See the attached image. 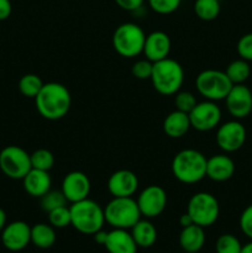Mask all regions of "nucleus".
Wrapping results in <instances>:
<instances>
[{
	"instance_id": "26",
	"label": "nucleus",
	"mask_w": 252,
	"mask_h": 253,
	"mask_svg": "<svg viewBox=\"0 0 252 253\" xmlns=\"http://www.w3.org/2000/svg\"><path fill=\"white\" fill-rule=\"evenodd\" d=\"M219 0H195L194 12L203 21H212L220 14Z\"/></svg>"
},
{
	"instance_id": "4",
	"label": "nucleus",
	"mask_w": 252,
	"mask_h": 253,
	"mask_svg": "<svg viewBox=\"0 0 252 253\" xmlns=\"http://www.w3.org/2000/svg\"><path fill=\"white\" fill-rule=\"evenodd\" d=\"M71 210V225L78 232L84 235H94L103 229L105 224L104 209L94 200L86 199L73 203Z\"/></svg>"
},
{
	"instance_id": "21",
	"label": "nucleus",
	"mask_w": 252,
	"mask_h": 253,
	"mask_svg": "<svg viewBox=\"0 0 252 253\" xmlns=\"http://www.w3.org/2000/svg\"><path fill=\"white\" fill-rule=\"evenodd\" d=\"M204 227L192 224L187 227H182L179 234L180 249L184 252H200L205 245Z\"/></svg>"
},
{
	"instance_id": "41",
	"label": "nucleus",
	"mask_w": 252,
	"mask_h": 253,
	"mask_svg": "<svg viewBox=\"0 0 252 253\" xmlns=\"http://www.w3.org/2000/svg\"><path fill=\"white\" fill-rule=\"evenodd\" d=\"M6 226V214H5L4 210L0 208V234L4 230V227Z\"/></svg>"
},
{
	"instance_id": "25",
	"label": "nucleus",
	"mask_w": 252,
	"mask_h": 253,
	"mask_svg": "<svg viewBox=\"0 0 252 253\" xmlns=\"http://www.w3.org/2000/svg\"><path fill=\"white\" fill-rule=\"evenodd\" d=\"M225 73H226V76L229 77V79L234 85L235 84H245V82L251 76V67H250L249 62L239 58L232 61L226 67Z\"/></svg>"
},
{
	"instance_id": "1",
	"label": "nucleus",
	"mask_w": 252,
	"mask_h": 253,
	"mask_svg": "<svg viewBox=\"0 0 252 253\" xmlns=\"http://www.w3.org/2000/svg\"><path fill=\"white\" fill-rule=\"evenodd\" d=\"M35 104L40 115L46 120H59L68 114L72 105V96L63 84L51 82L43 84L35 98Z\"/></svg>"
},
{
	"instance_id": "39",
	"label": "nucleus",
	"mask_w": 252,
	"mask_h": 253,
	"mask_svg": "<svg viewBox=\"0 0 252 253\" xmlns=\"http://www.w3.org/2000/svg\"><path fill=\"white\" fill-rule=\"evenodd\" d=\"M93 236H94V241H95L96 244L104 246V245H105V241H106V237H108V232L104 231V230L101 229V230H99L98 232H95Z\"/></svg>"
},
{
	"instance_id": "17",
	"label": "nucleus",
	"mask_w": 252,
	"mask_h": 253,
	"mask_svg": "<svg viewBox=\"0 0 252 253\" xmlns=\"http://www.w3.org/2000/svg\"><path fill=\"white\" fill-rule=\"evenodd\" d=\"M172 42L169 36L163 31H153L146 36L143 52L146 58L151 62H158L167 58L170 52Z\"/></svg>"
},
{
	"instance_id": "3",
	"label": "nucleus",
	"mask_w": 252,
	"mask_h": 253,
	"mask_svg": "<svg viewBox=\"0 0 252 253\" xmlns=\"http://www.w3.org/2000/svg\"><path fill=\"white\" fill-rule=\"evenodd\" d=\"M150 81L161 95H174L180 90L184 82V69L179 62L172 58H165L153 63L152 76Z\"/></svg>"
},
{
	"instance_id": "40",
	"label": "nucleus",
	"mask_w": 252,
	"mask_h": 253,
	"mask_svg": "<svg viewBox=\"0 0 252 253\" xmlns=\"http://www.w3.org/2000/svg\"><path fill=\"white\" fill-rule=\"evenodd\" d=\"M179 224L182 227H187V226H189V225L194 224V222H193L190 215L188 214V212H185V214H183L182 216L179 217Z\"/></svg>"
},
{
	"instance_id": "36",
	"label": "nucleus",
	"mask_w": 252,
	"mask_h": 253,
	"mask_svg": "<svg viewBox=\"0 0 252 253\" xmlns=\"http://www.w3.org/2000/svg\"><path fill=\"white\" fill-rule=\"evenodd\" d=\"M240 229L242 234L252 240V204L249 205L240 215Z\"/></svg>"
},
{
	"instance_id": "27",
	"label": "nucleus",
	"mask_w": 252,
	"mask_h": 253,
	"mask_svg": "<svg viewBox=\"0 0 252 253\" xmlns=\"http://www.w3.org/2000/svg\"><path fill=\"white\" fill-rule=\"evenodd\" d=\"M43 82L37 74H25L19 81V90L26 98H36L43 86Z\"/></svg>"
},
{
	"instance_id": "23",
	"label": "nucleus",
	"mask_w": 252,
	"mask_h": 253,
	"mask_svg": "<svg viewBox=\"0 0 252 253\" xmlns=\"http://www.w3.org/2000/svg\"><path fill=\"white\" fill-rule=\"evenodd\" d=\"M130 230L137 247L148 249L157 241V229L150 220L140 219Z\"/></svg>"
},
{
	"instance_id": "12",
	"label": "nucleus",
	"mask_w": 252,
	"mask_h": 253,
	"mask_svg": "<svg viewBox=\"0 0 252 253\" xmlns=\"http://www.w3.org/2000/svg\"><path fill=\"white\" fill-rule=\"evenodd\" d=\"M136 203L142 216L153 219L165 211L167 207V192L161 185L151 184L138 194Z\"/></svg>"
},
{
	"instance_id": "35",
	"label": "nucleus",
	"mask_w": 252,
	"mask_h": 253,
	"mask_svg": "<svg viewBox=\"0 0 252 253\" xmlns=\"http://www.w3.org/2000/svg\"><path fill=\"white\" fill-rule=\"evenodd\" d=\"M236 49L240 58L247 62H252V32H249V34L240 37Z\"/></svg>"
},
{
	"instance_id": "37",
	"label": "nucleus",
	"mask_w": 252,
	"mask_h": 253,
	"mask_svg": "<svg viewBox=\"0 0 252 253\" xmlns=\"http://www.w3.org/2000/svg\"><path fill=\"white\" fill-rule=\"evenodd\" d=\"M145 0H115L116 5L126 11H135L142 6Z\"/></svg>"
},
{
	"instance_id": "28",
	"label": "nucleus",
	"mask_w": 252,
	"mask_h": 253,
	"mask_svg": "<svg viewBox=\"0 0 252 253\" xmlns=\"http://www.w3.org/2000/svg\"><path fill=\"white\" fill-rule=\"evenodd\" d=\"M30 160H31V167L35 169L49 172V169L54 166L53 153L47 148H39V150L34 151L30 155Z\"/></svg>"
},
{
	"instance_id": "38",
	"label": "nucleus",
	"mask_w": 252,
	"mask_h": 253,
	"mask_svg": "<svg viewBox=\"0 0 252 253\" xmlns=\"http://www.w3.org/2000/svg\"><path fill=\"white\" fill-rule=\"evenodd\" d=\"M12 5L10 0H0V21H4L11 15Z\"/></svg>"
},
{
	"instance_id": "2",
	"label": "nucleus",
	"mask_w": 252,
	"mask_h": 253,
	"mask_svg": "<svg viewBox=\"0 0 252 253\" xmlns=\"http://www.w3.org/2000/svg\"><path fill=\"white\" fill-rule=\"evenodd\" d=\"M208 158L200 151L185 148L173 157L172 173L183 184H195L207 177Z\"/></svg>"
},
{
	"instance_id": "6",
	"label": "nucleus",
	"mask_w": 252,
	"mask_h": 253,
	"mask_svg": "<svg viewBox=\"0 0 252 253\" xmlns=\"http://www.w3.org/2000/svg\"><path fill=\"white\" fill-rule=\"evenodd\" d=\"M146 34L133 22H125L116 27L113 34V47L118 54L133 58L143 52Z\"/></svg>"
},
{
	"instance_id": "9",
	"label": "nucleus",
	"mask_w": 252,
	"mask_h": 253,
	"mask_svg": "<svg viewBox=\"0 0 252 253\" xmlns=\"http://www.w3.org/2000/svg\"><path fill=\"white\" fill-rule=\"evenodd\" d=\"M31 168L30 153L20 146H6L0 151V169L10 179L22 180Z\"/></svg>"
},
{
	"instance_id": "20",
	"label": "nucleus",
	"mask_w": 252,
	"mask_h": 253,
	"mask_svg": "<svg viewBox=\"0 0 252 253\" xmlns=\"http://www.w3.org/2000/svg\"><path fill=\"white\" fill-rule=\"evenodd\" d=\"M104 247L109 253H137L138 249L131 232L124 229L109 231Z\"/></svg>"
},
{
	"instance_id": "29",
	"label": "nucleus",
	"mask_w": 252,
	"mask_h": 253,
	"mask_svg": "<svg viewBox=\"0 0 252 253\" xmlns=\"http://www.w3.org/2000/svg\"><path fill=\"white\" fill-rule=\"evenodd\" d=\"M241 249L242 245L240 240L231 234H222L217 237L215 244L216 253H241Z\"/></svg>"
},
{
	"instance_id": "5",
	"label": "nucleus",
	"mask_w": 252,
	"mask_h": 253,
	"mask_svg": "<svg viewBox=\"0 0 252 253\" xmlns=\"http://www.w3.org/2000/svg\"><path fill=\"white\" fill-rule=\"evenodd\" d=\"M104 215L105 222L113 229L124 230H130L142 216L132 197L113 198L104 208Z\"/></svg>"
},
{
	"instance_id": "24",
	"label": "nucleus",
	"mask_w": 252,
	"mask_h": 253,
	"mask_svg": "<svg viewBox=\"0 0 252 253\" xmlns=\"http://www.w3.org/2000/svg\"><path fill=\"white\" fill-rule=\"evenodd\" d=\"M56 240V230L51 224L40 222V224L34 225L31 227V242L39 249H49V247L53 246Z\"/></svg>"
},
{
	"instance_id": "34",
	"label": "nucleus",
	"mask_w": 252,
	"mask_h": 253,
	"mask_svg": "<svg viewBox=\"0 0 252 253\" xmlns=\"http://www.w3.org/2000/svg\"><path fill=\"white\" fill-rule=\"evenodd\" d=\"M152 69H153V62L148 61L147 58L140 59L136 61L135 63L131 67V73L135 77L136 79L140 81H145V79H150L152 76Z\"/></svg>"
},
{
	"instance_id": "42",
	"label": "nucleus",
	"mask_w": 252,
	"mask_h": 253,
	"mask_svg": "<svg viewBox=\"0 0 252 253\" xmlns=\"http://www.w3.org/2000/svg\"><path fill=\"white\" fill-rule=\"evenodd\" d=\"M241 253H252V240L246 245H242Z\"/></svg>"
},
{
	"instance_id": "16",
	"label": "nucleus",
	"mask_w": 252,
	"mask_h": 253,
	"mask_svg": "<svg viewBox=\"0 0 252 253\" xmlns=\"http://www.w3.org/2000/svg\"><path fill=\"white\" fill-rule=\"evenodd\" d=\"M138 189V178L132 170L119 169L108 179V190L113 198H131Z\"/></svg>"
},
{
	"instance_id": "14",
	"label": "nucleus",
	"mask_w": 252,
	"mask_h": 253,
	"mask_svg": "<svg viewBox=\"0 0 252 253\" xmlns=\"http://www.w3.org/2000/svg\"><path fill=\"white\" fill-rule=\"evenodd\" d=\"M1 242L9 251H22L31 242V226L20 220L10 222L1 231Z\"/></svg>"
},
{
	"instance_id": "11",
	"label": "nucleus",
	"mask_w": 252,
	"mask_h": 253,
	"mask_svg": "<svg viewBox=\"0 0 252 253\" xmlns=\"http://www.w3.org/2000/svg\"><path fill=\"white\" fill-rule=\"evenodd\" d=\"M190 125L200 132L211 131L219 126L221 121V109L216 101L205 100L197 103L189 113Z\"/></svg>"
},
{
	"instance_id": "10",
	"label": "nucleus",
	"mask_w": 252,
	"mask_h": 253,
	"mask_svg": "<svg viewBox=\"0 0 252 253\" xmlns=\"http://www.w3.org/2000/svg\"><path fill=\"white\" fill-rule=\"evenodd\" d=\"M246 128L241 121L234 119L217 126L215 140L220 150L225 153H232L242 148L246 142Z\"/></svg>"
},
{
	"instance_id": "30",
	"label": "nucleus",
	"mask_w": 252,
	"mask_h": 253,
	"mask_svg": "<svg viewBox=\"0 0 252 253\" xmlns=\"http://www.w3.org/2000/svg\"><path fill=\"white\" fill-rule=\"evenodd\" d=\"M41 208L43 211L49 212L52 210L57 209L59 207H63L67 205V199L63 195L62 190H48L44 195H42L41 198Z\"/></svg>"
},
{
	"instance_id": "43",
	"label": "nucleus",
	"mask_w": 252,
	"mask_h": 253,
	"mask_svg": "<svg viewBox=\"0 0 252 253\" xmlns=\"http://www.w3.org/2000/svg\"><path fill=\"white\" fill-rule=\"evenodd\" d=\"M184 253H200V252H184Z\"/></svg>"
},
{
	"instance_id": "13",
	"label": "nucleus",
	"mask_w": 252,
	"mask_h": 253,
	"mask_svg": "<svg viewBox=\"0 0 252 253\" xmlns=\"http://www.w3.org/2000/svg\"><path fill=\"white\" fill-rule=\"evenodd\" d=\"M230 115L236 120L247 118L252 113V91L245 84H235L225 98Z\"/></svg>"
},
{
	"instance_id": "31",
	"label": "nucleus",
	"mask_w": 252,
	"mask_h": 253,
	"mask_svg": "<svg viewBox=\"0 0 252 253\" xmlns=\"http://www.w3.org/2000/svg\"><path fill=\"white\" fill-rule=\"evenodd\" d=\"M48 214V221L54 229H64V227L71 225V210L67 205L59 207L52 211L47 212Z\"/></svg>"
},
{
	"instance_id": "15",
	"label": "nucleus",
	"mask_w": 252,
	"mask_h": 253,
	"mask_svg": "<svg viewBox=\"0 0 252 253\" xmlns=\"http://www.w3.org/2000/svg\"><path fill=\"white\" fill-rule=\"evenodd\" d=\"M90 189L91 184L88 175L79 170L69 172L68 174L64 175L63 180H62L61 190L66 197L67 202H69L71 204L86 199L89 197Z\"/></svg>"
},
{
	"instance_id": "7",
	"label": "nucleus",
	"mask_w": 252,
	"mask_h": 253,
	"mask_svg": "<svg viewBox=\"0 0 252 253\" xmlns=\"http://www.w3.org/2000/svg\"><path fill=\"white\" fill-rule=\"evenodd\" d=\"M232 85L234 84L226 73L219 69H205L200 72L195 79V88L205 100H225Z\"/></svg>"
},
{
	"instance_id": "33",
	"label": "nucleus",
	"mask_w": 252,
	"mask_h": 253,
	"mask_svg": "<svg viewBox=\"0 0 252 253\" xmlns=\"http://www.w3.org/2000/svg\"><path fill=\"white\" fill-rule=\"evenodd\" d=\"M182 0H148V5L160 15H168L178 10Z\"/></svg>"
},
{
	"instance_id": "19",
	"label": "nucleus",
	"mask_w": 252,
	"mask_h": 253,
	"mask_svg": "<svg viewBox=\"0 0 252 253\" xmlns=\"http://www.w3.org/2000/svg\"><path fill=\"white\" fill-rule=\"evenodd\" d=\"M25 192L34 198H41L51 190L52 178L47 170L31 168L30 172L22 178Z\"/></svg>"
},
{
	"instance_id": "18",
	"label": "nucleus",
	"mask_w": 252,
	"mask_h": 253,
	"mask_svg": "<svg viewBox=\"0 0 252 253\" xmlns=\"http://www.w3.org/2000/svg\"><path fill=\"white\" fill-rule=\"evenodd\" d=\"M235 162L225 153L214 155L207 161V177L214 182H226L234 175Z\"/></svg>"
},
{
	"instance_id": "8",
	"label": "nucleus",
	"mask_w": 252,
	"mask_h": 253,
	"mask_svg": "<svg viewBox=\"0 0 252 253\" xmlns=\"http://www.w3.org/2000/svg\"><path fill=\"white\" fill-rule=\"evenodd\" d=\"M187 212L195 225L209 227L217 221L220 215V205L216 198L207 192H199L192 195L188 202Z\"/></svg>"
},
{
	"instance_id": "32",
	"label": "nucleus",
	"mask_w": 252,
	"mask_h": 253,
	"mask_svg": "<svg viewBox=\"0 0 252 253\" xmlns=\"http://www.w3.org/2000/svg\"><path fill=\"white\" fill-rule=\"evenodd\" d=\"M197 99L195 95L190 91H178L174 94V105L175 110L183 111V113L189 114L193 110L195 105H197Z\"/></svg>"
},
{
	"instance_id": "22",
	"label": "nucleus",
	"mask_w": 252,
	"mask_h": 253,
	"mask_svg": "<svg viewBox=\"0 0 252 253\" xmlns=\"http://www.w3.org/2000/svg\"><path fill=\"white\" fill-rule=\"evenodd\" d=\"M192 127L189 120V114L174 110L166 116L163 121V131L170 138H180L188 133Z\"/></svg>"
}]
</instances>
